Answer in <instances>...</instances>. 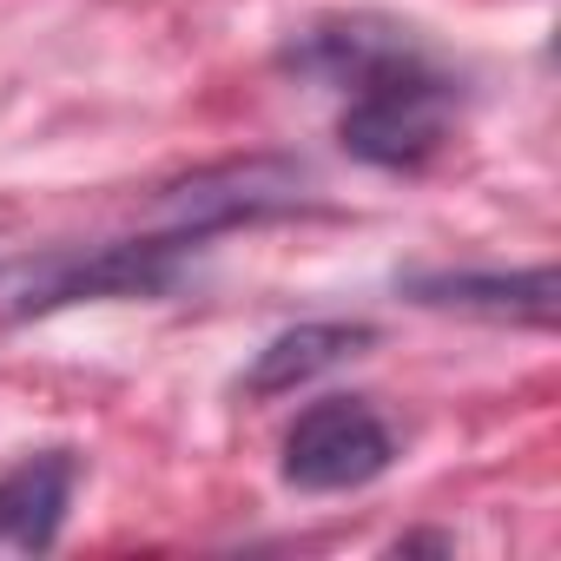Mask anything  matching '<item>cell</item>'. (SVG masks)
Wrapping results in <instances>:
<instances>
[{
  "label": "cell",
  "mask_w": 561,
  "mask_h": 561,
  "mask_svg": "<svg viewBox=\"0 0 561 561\" xmlns=\"http://www.w3.org/2000/svg\"><path fill=\"white\" fill-rule=\"evenodd\" d=\"M73 449H41L27 462H14L0 476V541L8 548H54L60 522H67V502H73Z\"/></svg>",
  "instance_id": "ba28073f"
},
{
  "label": "cell",
  "mask_w": 561,
  "mask_h": 561,
  "mask_svg": "<svg viewBox=\"0 0 561 561\" xmlns=\"http://www.w3.org/2000/svg\"><path fill=\"white\" fill-rule=\"evenodd\" d=\"M305 198H311V165L257 152V159H225V165H205V172L165 185L159 205H152V225L185 238V244H198V238L231 231V225H257V218H277V211H298Z\"/></svg>",
  "instance_id": "3957f363"
},
{
  "label": "cell",
  "mask_w": 561,
  "mask_h": 561,
  "mask_svg": "<svg viewBox=\"0 0 561 561\" xmlns=\"http://www.w3.org/2000/svg\"><path fill=\"white\" fill-rule=\"evenodd\" d=\"M185 264V238L172 231H146L126 244H73V251H47L21 285H14V318H47L60 305H87V298H159L179 285Z\"/></svg>",
  "instance_id": "7a4b0ae2"
},
{
  "label": "cell",
  "mask_w": 561,
  "mask_h": 561,
  "mask_svg": "<svg viewBox=\"0 0 561 561\" xmlns=\"http://www.w3.org/2000/svg\"><path fill=\"white\" fill-rule=\"evenodd\" d=\"M397 462V436L364 397H324L311 403L285 436V482L305 495H344L377 482Z\"/></svg>",
  "instance_id": "277c9868"
},
{
  "label": "cell",
  "mask_w": 561,
  "mask_h": 561,
  "mask_svg": "<svg viewBox=\"0 0 561 561\" xmlns=\"http://www.w3.org/2000/svg\"><path fill=\"white\" fill-rule=\"evenodd\" d=\"M403 298L430 311H476V318H508V324H554L561 277L554 264L535 271H410Z\"/></svg>",
  "instance_id": "5b68a950"
},
{
  "label": "cell",
  "mask_w": 561,
  "mask_h": 561,
  "mask_svg": "<svg viewBox=\"0 0 561 561\" xmlns=\"http://www.w3.org/2000/svg\"><path fill=\"white\" fill-rule=\"evenodd\" d=\"M377 344V331L370 324H298V331H277L257 357H251V370H244V397H291V390H305L311 377H324V370H337V364H351L357 351H370Z\"/></svg>",
  "instance_id": "52a82bcc"
},
{
  "label": "cell",
  "mask_w": 561,
  "mask_h": 561,
  "mask_svg": "<svg viewBox=\"0 0 561 561\" xmlns=\"http://www.w3.org/2000/svg\"><path fill=\"white\" fill-rule=\"evenodd\" d=\"M449 113H456V87L430 67V54H416V60H403V67H390V73H377L351 93V113L337 119V139L364 165L416 172L443 152Z\"/></svg>",
  "instance_id": "6da1fadb"
},
{
  "label": "cell",
  "mask_w": 561,
  "mask_h": 561,
  "mask_svg": "<svg viewBox=\"0 0 561 561\" xmlns=\"http://www.w3.org/2000/svg\"><path fill=\"white\" fill-rule=\"evenodd\" d=\"M416 54H423V47H416L410 27L351 14V21H318V27H305V34L291 41L285 67H298V73H311V80H324V87L357 93L364 80H377V73H390V67H403V60H416Z\"/></svg>",
  "instance_id": "8992f818"
}]
</instances>
